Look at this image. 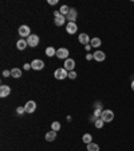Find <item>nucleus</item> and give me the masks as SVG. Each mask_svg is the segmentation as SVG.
Masks as SVG:
<instances>
[{
  "instance_id": "nucleus-1",
  "label": "nucleus",
  "mask_w": 134,
  "mask_h": 151,
  "mask_svg": "<svg viewBox=\"0 0 134 151\" xmlns=\"http://www.w3.org/2000/svg\"><path fill=\"white\" fill-rule=\"evenodd\" d=\"M101 119H102L105 123L113 122V119H114V112H113L111 109H103L102 115H101Z\"/></svg>"
},
{
  "instance_id": "nucleus-23",
  "label": "nucleus",
  "mask_w": 134,
  "mask_h": 151,
  "mask_svg": "<svg viewBox=\"0 0 134 151\" xmlns=\"http://www.w3.org/2000/svg\"><path fill=\"white\" fill-rule=\"evenodd\" d=\"M103 124H105V122H103V120L101 119V117H99V119H95V122H94V126L97 127L98 129H101V128H102V127H103Z\"/></svg>"
},
{
  "instance_id": "nucleus-28",
  "label": "nucleus",
  "mask_w": 134,
  "mask_h": 151,
  "mask_svg": "<svg viewBox=\"0 0 134 151\" xmlns=\"http://www.w3.org/2000/svg\"><path fill=\"white\" fill-rule=\"evenodd\" d=\"M11 76V70H4L3 72V77H9Z\"/></svg>"
},
{
  "instance_id": "nucleus-30",
  "label": "nucleus",
  "mask_w": 134,
  "mask_h": 151,
  "mask_svg": "<svg viewBox=\"0 0 134 151\" xmlns=\"http://www.w3.org/2000/svg\"><path fill=\"white\" fill-rule=\"evenodd\" d=\"M86 60H87V61L94 60V54H87V55H86Z\"/></svg>"
},
{
  "instance_id": "nucleus-2",
  "label": "nucleus",
  "mask_w": 134,
  "mask_h": 151,
  "mask_svg": "<svg viewBox=\"0 0 134 151\" xmlns=\"http://www.w3.org/2000/svg\"><path fill=\"white\" fill-rule=\"evenodd\" d=\"M54 76H55L56 80H65L66 77H69V72L65 69V68H59L54 72Z\"/></svg>"
},
{
  "instance_id": "nucleus-24",
  "label": "nucleus",
  "mask_w": 134,
  "mask_h": 151,
  "mask_svg": "<svg viewBox=\"0 0 134 151\" xmlns=\"http://www.w3.org/2000/svg\"><path fill=\"white\" fill-rule=\"evenodd\" d=\"M51 129H54V131H59L60 129V123L59 122H52V124H51Z\"/></svg>"
},
{
  "instance_id": "nucleus-17",
  "label": "nucleus",
  "mask_w": 134,
  "mask_h": 151,
  "mask_svg": "<svg viewBox=\"0 0 134 151\" xmlns=\"http://www.w3.org/2000/svg\"><path fill=\"white\" fill-rule=\"evenodd\" d=\"M11 76L13 78H20L22 77V70L19 68H13V69H11Z\"/></svg>"
},
{
  "instance_id": "nucleus-9",
  "label": "nucleus",
  "mask_w": 134,
  "mask_h": 151,
  "mask_svg": "<svg viewBox=\"0 0 134 151\" xmlns=\"http://www.w3.org/2000/svg\"><path fill=\"white\" fill-rule=\"evenodd\" d=\"M9 94H11V88L8 85H1L0 86V97H8Z\"/></svg>"
},
{
  "instance_id": "nucleus-21",
  "label": "nucleus",
  "mask_w": 134,
  "mask_h": 151,
  "mask_svg": "<svg viewBox=\"0 0 134 151\" xmlns=\"http://www.w3.org/2000/svg\"><path fill=\"white\" fill-rule=\"evenodd\" d=\"M46 55H47V57H54V55H56V50L54 49L52 46L47 47V49H46Z\"/></svg>"
},
{
  "instance_id": "nucleus-4",
  "label": "nucleus",
  "mask_w": 134,
  "mask_h": 151,
  "mask_svg": "<svg viewBox=\"0 0 134 151\" xmlns=\"http://www.w3.org/2000/svg\"><path fill=\"white\" fill-rule=\"evenodd\" d=\"M69 49H66V47H60L59 50H56V57L59 58V60H67L69 58Z\"/></svg>"
},
{
  "instance_id": "nucleus-20",
  "label": "nucleus",
  "mask_w": 134,
  "mask_h": 151,
  "mask_svg": "<svg viewBox=\"0 0 134 151\" xmlns=\"http://www.w3.org/2000/svg\"><path fill=\"white\" fill-rule=\"evenodd\" d=\"M70 9H71V8H70L69 6H62V7L59 8V12H60V15L67 16V14L70 12Z\"/></svg>"
},
{
  "instance_id": "nucleus-6",
  "label": "nucleus",
  "mask_w": 134,
  "mask_h": 151,
  "mask_svg": "<svg viewBox=\"0 0 134 151\" xmlns=\"http://www.w3.org/2000/svg\"><path fill=\"white\" fill-rule=\"evenodd\" d=\"M66 31L69 32V34L74 35L75 32L78 31V26L75 24V22H69L67 24H66Z\"/></svg>"
},
{
  "instance_id": "nucleus-11",
  "label": "nucleus",
  "mask_w": 134,
  "mask_h": 151,
  "mask_svg": "<svg viewBox=\"0 0 134 151\" xmlns=\"http://www.w3.org/2000/svg\"><path fill=\"white\" fill-rule=\"evenodd\" d=\"M24 108H26V112L27 113H34L35 109H36V103H35V101H27Z\"/></svg>"
},
{
  "instance_id": "nucleus-12",
  "label": "nucleus",
  "mask_w": 134,
  "mask_h": 151,
  "mask_svg": "<svg viewBox=\"0 0 134 151\" xmlns=\"http://www.w3.org/2000/svg\"><path fill=\"white\" fill-rule=\"evenodd\" d=\"M77 16H78V11H77L75 8H71L70 9V12L67 14V16H66V19H67L69 22H75Z\"/></svg>"
},
{
  "instance_id": "nucleus-10",
  "label": "nucleus",
  "mask_w": 134,
  "mask_h": 151,
  "mask_svg": "<svg viewBox=\"0 0 134 151\" xmlns=\"http://www.w3.org/2000/svg\"><path fill=\"white\" fill-rule=\"evenodd\" d=\"M31 68L34 70H42L44 68V62L42 60H34L31 62Z\"/></svg>"
},
{
  "instance_id": "nucleus-32",
  "label": "nucleus",
  "mask_w": 134,
  "mask_h": 151,
  "mask_svg": "<svg viewBox=\"0 0 134 151\" xmlns=\"http://www.w3.org/2000/svg\"><path fill=\"white\" fill-rule=\"evenodd\" d=\"M84 49H86V50H90V49H91V45H86V46H84Z\"/></svg>"
},
{
  "instance_id": "nucleus-19",
  "label": "nucleus",
  "mask_w": 134,
  "mask_h": 151,
  "mask_svg": "<svg viewBox=\"0 0 134 151\" xmlns=\"http://www.w3.org/2000/svg\"><path fill=\"white\" fill-rule=\"evenodd\" d=\"M90 45H91V47H99L102 45V42H101L99 38H93L90 41Z\"/></svg>"
},
{
  "instance_id": "nucleus-14",
  "label": "nucleus",
  "mask_w": 134,
  "mask_h": 151,
  "mask_svg": "<svg viewBox=\"0 0 134 151\" xmlns=\"http://www.w3.org/2000/svg\"><path fill=\"white\" fill-rule=\"evenodd\" d=\"M44 138H46L47 142H54V140L56 139V131H54V129L48 131V132L46 134V136H44Z\"/></svg>"
},
{
  "instance_id": "nucleus-16",
  "label": "nucleus",
  "mask_w": 134,
  "mask_h": 151,
  "mask_svg": "<svg viewBox=\"0 0 134 151\" xmlns=\"http://www.w3.org/2000/svg\"><path fill=\"white\" fill-rule=\"evenodd\" d=\"M54 22H55V24L58 26V27H60V26L65 24V22H66V16H63V15L56 16V18L54 19Z\"/></svg>"
},
{
  "instance_id": "nucleus-8",
  "label": "nucleus",
  "mask_w": 134,
  "mask_h": 151,
  "mask_svg": "<svg viewBox=\"0 0 134 151\" xmlns=\"http://www.w3.org/2000/svg\"><path fill=\"white\" fill-rule=\"evenodd\" d=\"M78 41H79V43H82V45H90V37H89L86 32H82V34H79V37H78Z\"/></svg>"
},
{
  "instance_id": "nucleus-7",
  "label": "nucleus",
  "mask_w": 134,
  "mask_h": 151,
  "mask_svg": "<svg viewBox=\"0 0 134 151\" xmlns=\"http://www.w3.org/2000/svg\"><path fill=\"white\" fill-rule=\"evenodd\" d=\"M67 72H74V68H75V61L72 58H67L65 61V66H63Z\"/></svg>"
},
{
  "instance_id": "nucleus-34",
  "label": "nucleus",
  "mask_w": 134,
  "mask_h": 151,
  "mask_svg": "<svg viewBox=\"0 0 134 151\" xmlns=\"http://www.w3.org/2000/svg\"><path fill=\"white\" fill-rule=\"evenodd\" d=\"M131 89H133V91H134V81L131 82Z\"/></svg>"
},
{
  "instance_id": "nucleus-26",
  "label": "nucleus",
  "mask_w": 134,
  "mask_h": 151,
  "mask_svg": "<svg viewBox=\"0 0 134 151\" xmlns=\"http://www.w3.org/2000/svg\"><path fill=\"white\" fill-rule=\"evenodd\" d=\"M16 113H18V115H23V113H26V108L24 107L16 108Z\"/></svg>"
},
{
  "instance_id": "nucleus-25",
  "label": "nucleus",
  "mask_w": 134,
  "mask_h": 151,
  "mask_svg": "<svg viewBox=\"0 0 134 151\" xmlns=\"http://www.w3.org/2000/svg\"><path fill=\"white\" fill-rule=\"evenodd\" d=\"M102 112H103L102 108H95V111H94V117H95V119H99Z\"/></svg>"
},
{
  "instance_id": "nucleus-22",
  "label": "nucleus",
  "mask_w": 134,
  "mask_h": 151,
  "mask_svg": "<svg viewBox=\"0 0 134 151\" xmlns=\"http://www.w3.org/2000/svg\"><path fill=\"white\" fill-rule=\"evenodd\" d=\"M82 140H83V143L89 145V143H91V140H93V136H91L90 134H84V135L82 136Z\"/></svg>"
},
{
  "instance_id": "nucleus-15",
  "label": "nucleus",
  "mask_w": 134,
  "mask_h": 151,
  "mask_svg": "<svg viewBox=\"0 0 134 151\" xmlns=\"http://www.w3.org/2000/svg\"><path fill=\"white\" fill-rule=\"evenodd\" d=\"M28 46V43H27V41L26 39H19L18 42H16V47H18V50H24L26 47Z\"/></svg>"
},
{
  "instance_id": "nucleus-5",
  "label": "nucleus",
  "mask_w": 134,
  "mask_h": 151,
  "mask_svg": "<svg viewBox=\"0 0 134 151\" xmlns=\"http://www.w3.org/2000/svg\"><path fill=\"white\" fill-rule=\"evenodd\" d=\"M30 32H31V30H30V27H28L27 24H23V26H20V27H19V35H20V37H23V38H26V37H30Z\"/></svg>"
},
{
  "instance_id": "nucleus-31",
  "label": "nucleus",
  "mask_w": 134,
  "mask_h": 151,
  "mask_svg": "<svg viewBox=\"0 0 134 151\" xmlns=\"http://www.w3.org/2000/svg\"><path fill=\"white\" fill-rule=\"evenodd\" d=\"M30 68H31V65H30V63H24V66H23V69H24V70H30Z\"/></svg>"
},
{
  "instance_id": "nucleus-18",
  "label": "nucleus",
  "mask_w": 134,
  "mask_h": 151,
  "mask_svg": "<svg viewBox=\"0 0 134 151\" xmlns=\"http://www.w3.org/2000/svg\"><path fill=\"white\" fill-rule=\"evenodd\" d=\"M87 151H99V146H98L97 143L91 142V143L87 145Z\"/></svg>"
},
{
  "instance_id": "nucleus-3",
  "label": "nucleus",
  "mask_w": 134,
  "mask_h": 151,
  "mask_svg": "<svg viewBox=\"0 0 134 151\" xmlns=\"http://www.w3.org/2000/svg\"><path fill=\"white\" fill-rule=\"evenodd\" d=\"M27 43L30 47H36L39 45V37L36 34H31L27 38Z\"/></svg>"
},
{
  "instance_id": "nucleus-29",
  "label": "nucleus",
  "mask_w": 134,
  "mask_h": 151,
  "mask_svg": "<svg viewBox=\"0 0 134 151\" xmlns=\"http://www.w3.org/2000/svg\"><path fill=\"white\" fill-rule=\"evenodd\" d=\"M47 3L50 4V6H55V4H58V0H48Z\"/></svg>"
},
{
  "instance_id": "nucleus-13",
  "label": "nucleus",
  "mask_w": 134,
  "mask_h": 151,
  "mask_svg": "<svg viewBox=\"0 0 134 151\" xmlns=\"http://www.w3.org/2000/svg\"><path fill=\"white\" fill-rule=\"evenodd\" d=\"M94 60L98 61V62H102V61L106 60V54L103 53V51H101V50L95 51V53H94Z\"/></svg>"
},
{
  "instance_id": "nucleus-33",
  "label": "nucleus",
  "mask_w": 134,
  "mask_h": 151,
  "mask_svg": "<svg viewBox=\"0 0 134 151\" xmlns=\"http://www.w3.org/2000/svg\"><path fill=\"white\" fill-rule=\"evenodd\" d=\"M59 15H60L59 11H55V12H54V16H55V18H56V16H59Z\"/></svg>"
},
{
  "instance_id": "nucleus-27",
  "label": "nucleus",
  "mask_w": 134,
  "mask_h": 151,
  "mask_svg": "<svg viewBox=\"0 0 134 151\" xmlns=\"http://www.w3.org/2000/svg\"><path fill=\"white\" fill-rule=\"evenodd\" d=\"M69 78H71V80L77 78V73L75 72H69Z\"/></svg>"
}]
</instances>
